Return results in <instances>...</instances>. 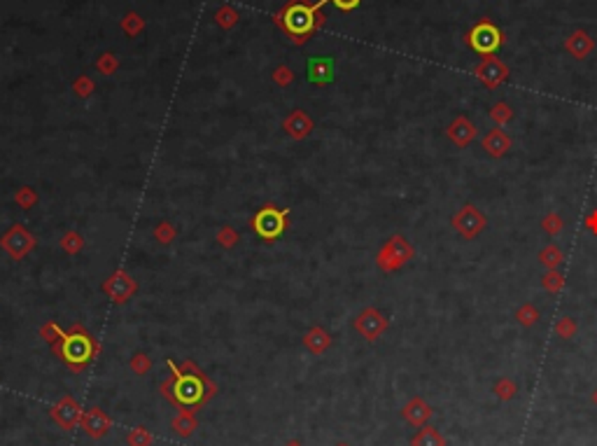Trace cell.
<instances>
[{"mask_svg":"<svg viewBox=\"0 0 597 446\" xmlns=\"http://www.w3.org/2000/svg\"><path fill=\"white\" fill-rule=\"evenodd\" d=\"M166 365L170 369V379L161 383V395L173 407L196 412L217 392V386L208 379V374H203V369L194 362L187 360L177 367L173 360H168Z\"/></svg>","mask_w":597,"mask_h":446,"instance_id":"cell-1","label":"cell"},{"mask_svg":"<svg viewBox=\"0 0 597 446\" xmlns=\"http://www.w3.org/2000/svg\"><path fill=\"white\" fill-rule=\"evenodd\" d=\"M100 344L89 334L82 325H73L70 332L63 334V339L54 344V353L61 362L73 369V372H82L93 357L98 355Z\"/></svg>","mask_w":597,"mask_h":446,"instance_id":"cell-2","label":"cell"},{"mask_svg":"<svg viewBox=\"0 0 597 446\" xmlns=\"http://www.w3.org/2000/svg\"><path fill=\"white\" fill-rule=\"evenodd\" d=\"M413 255H416V250H413V245L409 243V238L401 236V234H394V236L387 238L385 243H383V248L378 250L376 264L381 271L392 274V271L404 269L406 264L413 260Z\"/></svg>","mask_w":597,"mask_h":446,"instance_id":"cell-3","label":"cell"},{"mask_svg":"<svg viewBox=\"0 0 597 446\" xmlns=\"http://www.w3.org/2000/svg\"><path fill=\"white\" fill-rule=\"evenodd\" d=\"M451 225L464 241H474L481 236L483 229L488 227V218L478 210V206H474V203H464V206L453 215Z\"/></svg>","mask_w":597,"mask_h":446,"instance_id":"cell-4","label":"cell"},{"mask_svg":"<svg viewBox=\"0 0 597 446\" xmlns=\"http://www.w3.org/2000/svg\"><path fill=\"white\" fill-rule=\"evenodd\" d=\"M315 23H317L315 10L304 3H294L282 12V26H285L287 33L297 35V38L308 35L313 28H315Z\"/></svg>","mask_w":597,"mask_h":446,"instance_id":"cell-5","label":"cell"},{"mask_svg":"<svg viewBox=\"0 0 597 446\" xmlns=\"http://www.w3.org/2000/svg\"><path fill=\"white\" fill-rule=\"evenodd\" d=\"M287 215L289 210H278L275 206H264L259 213L252 218V227H255V232L259 234L262 238L266 241H273L280 236L282 232H285V222H287Z\"/></svg>","mask_w":597,"mask_h":446,"instance_id":"cell-6","label":"cell"},{"mask_svg":"<svg viewBox=\"0 0 597 446\" xmlns=\"http://www.w3.org/2000/svg\"><path fill=\"white\" fill-rule=\"evenodd\" d=\"M0 248L8 252L12 260H23L35 248V236L23 225H14L3 234Z\"/></svg>","mask_w":597,"mask_h":446,"instance_id":"cell-7","label":"cell"},{"mask_svg":"<svg viewBox=\"0 0 597 446\" xmlns=\"http://www.w3.org/2000/svg\"><path fill=\"white\" fill-rule=\"evenodd\" d=\"M469 45L476 54H483V56H490L502 47V31L495 23L490 21H481L471 28L469 33Z\"/></svg>","mask_w":597,"mask_h":446,"instance_id":"cell-8","label":"cell"},{"mask_svg":"<svg viewBox=\"0 0 597 446\" xmlns=\"http://www.w3.org/2000/svg\"><path fill=\"white\" fill-rule=\"evenodd\" d=\"M387 325H390V320L374 306L364 309L362 313L354 318V330H357L359 337H364L366 342H376L378 337H383V332L387 330Z\"/></svg>","mask_w":597,"mask_h":446,"instance_id":"cell-9","label":"cell"},{"mask_svg":"<svg viewBox=\"0 0 597 446\" xmlns=\"http://www.w3.org/2000/svg\"><path fill=\"white\" fill-rule=\"evenodd\" d=\"M82 414H85V412H82L78 400H75V397H70V395L56 400L54 404H52V409H49L52 421H54L58 427H63V430H73V427H78L80 421H82Z\"/></svg>","mask_w":597,"mask_h":446,"instance_id":"cell-10","label":"cell"},{"mask_svg":"<svg viewBox=\"0 0 597 446\" xmlns=\"http://www.w3.org/2000/svg\"><path fill=\"white\" fill-rule=\"evenodd\" d=\"M80 427L85 430V435H89L91 439H103L112 430V419L103 412V409L91 407L82 414Z\"/></svg>","mask_w":597,"mask_h":446,"instance_id":"cell-11","label":"cell"},{"mask_svg":"<svg viewBox=\"0 0 597 446\" xmlns=\"http://www.w3.org/2000/svg\"><path fill=\"white\" fill-rule=\"evenodd\" d=\"M446 138L451 140L453 145H458V148H466V145H471L478 138V129L474 122L466 120V117H455L446 129Z\"/></svg>","mask_w":597,"mask_h":446,"instance_id":"cell-12","label":"cell"},{"mask_svg":"<svg viewBox=\"0 0 597 446\" xmlns=\"http://www.w3.org/2000/svg\"><path fill=\"white\" fill-rule=\"evenodd\" d=\"M511 148H513V138L506 131H502L499 126L490 129L486 136L481 138V150L486 152L488 157H493V159H502Z\"/></svg>","mask_w":597,"mask_h":446,"instance_id":"cell-13","label":"cell"},{"mask_svg":"<svg viewBox=\"0 0 597 446\" xmlns=\"http://www.w3.org/2000/svg\"><path fill=\"white\" fill-rule=\"evenodd\" d=\"M103 290L108 292L112 302L124 304V302H126V299L135 292V283H133L131 276H128L126 271H122V269H120V271H115L108 280H105Z\"/></svg>","mask_w":597,"mask_h":446,"instance_id":"cell-14","label":"cell"},{"mask_svg":"<svg viewBox=\"0 0 597 446\" xmlns=\"http://www.w3.org/2000/svg\"><path fill=\"white\" fill-rule=\"evenodd\" d=\"M401 416H404V421L413 427H425L431 421V416H434V409L429 407L427 402L423 400V397H411L409 402L401 407Z\"/></svg>","mask_w":597,"mask_h":446,"instance_id":"cell-15","label":"cell"},{"mask_svg":"<svg viewBox=\"0 0 597 446\" xmlns=\"http://www.w3.org/2000/svg\"><path fill=\"white\" fill-rule=\"evenodd\" d=\"M285 131H287L289 138L304 140L313 131V120L304 113V110H294V113L285 120Z\"/></svg>","mask_w":597,"mask_h":446,"instance_id":"cell-16","label":"cell"},{"mask_svg":"<svg viewBox=\"0 0 597 446\" xmlns=\"http://www.w3.org/2000/svg\"><path fill=\"white\" fill-rule=\"evenodd\" d=\"M476 75H478V80H481L483 85L497 87L499 82L506 80V68L502 66L497 58H488V61H483L481 66L476 68Z\"/></svg>","mask_w":597,"mask_h":446,"instance_id":"cell-17","label":"cell"},{"mask_svg":"<svg viewBox=\"0 0 597 446\" xmlns=\"http://www.w3.org/2000/svg\"><path fill=\"white\" fill-rule=\"evenodd\" d=\"M170 427H173V432H175L177 437L187 439V437H192L194 432H196L199 419H196V414L189 412V409H180V414H177L175 419L170 421Z\"/></svg>","mask_w":597,"mask_h":446,"instance_id":"cell-18","label":"cell"},{"mask_svg":"<svg viewBox=\"0 0 597 446\" xmlns=\"http://www.w3.org/2000/svg\"><path fill=\"white\" fill-rule=\"evenodd\" d=\"M304 346L311 353L322 355L324 350L332 346V337H329V332L322 330V327H311V330L304 334Z\"/></svg>","mask_w":597,"mask_h":446,"instance_id":"cell-19","label":"cell"},{"mask_svg":"<svg viewBox=\"0 0 597 446\" xmlns=\"http://www.w3.org/2000/svg\"><path fill=\"white\" fill-rule=\"evenodd\" d=\"M411 446H448V439L443 437L441 430H436V427L431 425H425L413 435Z\"/></svg>","mask_w":597,"mask_h":446,"instance_id":"cell-20","label":"cell"},{"mask_svg":"<svg viewBox=\"0 0 597 446\" xmlns=\"http://www.w3.org/2000/svg\"><path fill=\"white\" fill-rule=\"evenodd\" d=\"M308 78L317 85H324V82H332L334 78V63L329 58H313L308 63Z\"/></svg>","mask_w":597,"mask_h":446,"instance_id":"cell-21","label":"cell"},{"mask_svg":"<svg viewBox=\"0 0 597 446\" xmlns=\"http://www.w3.org/2000/svg\"><path fill=\"white\" fill-rule=\"evenodd\" d=\"M537 260H539V264L546 271H551V269H560L565 262V252L560 250V245L555 243H548L543 245V248L539 250V255H537Z\"/></svg>","mask_w":597,"mask_h":446,"instance_id":"cell-22","label":"cell"},{"mask_svg":"<svg viewBox=\"0 0 597 446\" xmlns=\"http://www.w3.org/2000/svg\"><path fill=\"white\" fill-rule=\"evenodd\" d=\"M493 392H495V397H497L499 402H511L513 397L518 395V386H516V381H513L511 377H502V379L495 381Z\"/></svg>","mask_w":597,"mask_h":446,"instance_id":"cell-23","label":"cell"},{"mask_svg":"<svg viewBox=\"0 0 597 446\" xmlns=\"http://www.w3.org/2000/svg\"><path fill=\"white\" fill-rule=\"evenodd\" d=\"M541 287L548 292V295H558V292H563L565 274L560 271V269H551V271H546L541 276Z\"/></svg>","mask_w":597,"mask_h":446,"instance_id":"cell-24","label":"cell"},{"mask_svg":"<svg viewBox=\"0 0 597 446\" xmlns=\"http://www.w3.org/2000/svg\"><path fill=\"white\" fill-rule=\"evenodd\" d=\"M539 318H541L539 309H537L534 304H530V302H525L523 306L516 309V320H518V325H523V327L537 325V322H539Z\"/></svg>","mask_w":597,"mask_h":446,"instance_id":"cell-25","label":"cell"},{"mask_svg":"<svg viewBox=\"0 0 597 446\" xmlns=\"http://www.w3.org/2000/svg\"><path fill=\"white\" fill-rule=\"evenodd\" d=\"M541 229L548 234V236H558L560 232L565 229V220L560 213H555V210H551V213H546L541 218Z\"/></svg>","mask_w":597,"mask_h":446,"instance_id":"cell-26","label":"cell"},{"mask_svg":"<svg viewBox=\"0 0 597 446\" xmlns=\"http://www.w3.org/2000/svg\"><path fill=\"white\" fill-rule=\"evenodd\" d=\"M576 320L570 318V315H565V318H560L558 322H555V334H558L560 339H565V342H570V339L576 337Z\"/></svg>","mask_w":597,"mask_h":446,"instance_id":"cell-27","label":"cell"},{"mask_svg":"<svg viewBox=\"0 0 597 446\" xmlns=\"http://www.w3.org/2000/svg\"><path fill=\"white\" fill-rule=\"evenodd\" d=\"M490 120H493L497 126L509 124V122L513 120V110H511V105H506V103H497V105H493V110H490Z\"/></svg>","mask_w":597,"mask_h":446,"instance_id":"cell-28","label":"cell"},{"mask_svg":"<svg viewBox=\"0 0 597 446\" xmlns=\"http://www.w3.org/2000/svg\"><path fill=\"white\" fill-rule=\"evenodd\" d=\"M126 444L128 446H152V432L147 430V427H133L131 432H128L126 437Z\"/></svg>","mask_w":597,"mask_h":446,"instance_id":"cell-29","label":"cell"},{"mask_svg":"<svg viewBox=\"0 0 597 446\" xmlns=\"http://www.w3.org/2000/svg\"><path fill=\"white\" fill-rule=\"evenodd\" d=\"M128 367H131L133 374H138V377H145L147 372L152 369V360L147 353H133L131 355V362H128Z\"/></svg>","mask_w":597,"mask_h":446,"instance_id":"cell-30","label":"cell"},{"mask_svg":"<svg viewBox=\"0 0 597 446\" xmlns=\"http://www.w3.org/2000/svg\"><path fill=\"white\" fill-rule=\"evenodd\" d=\"M61 248L70 252V255H75V252H80L82 248H85V238H82L78 232H66L61 238Z\"/></svg>","mask_w":597,"mask_h":446,"instance_id":"cell-31","label":"cell"},{"mask_svg":"<svg viewBox=\"0 0 597 446\" xmlns=\"http://www.w3.org/2000/svg\"><path fill=\"white\" fill-rule=\"evenodd\" d=\"M63 334H66V332H63L61 327L56 325V322H47V325H43V327H40V337H43V342L52 344V346L61 342V339H63Z\"/></svg>","mask_w":597,"mask_h":446,"instance_id":"cell-32","label":"cell"},{"mask_svg":"<svg viewBox=\"0 0 597 446\" xmlns=\"http://www.w3.org/2000/svg\"><path fill=\"white\" fill-rule=\"evenodd\" d=\"M14 201L19 203L21 208H33L38 203V194H35L33 187H19L14 194Z\"/></svg>","mask_w":597,"mask_h":446,"instance_id":"cell-33","label":"cell"},{"mask_svg":"<svg viewBox=\"0 0 597 446\" xmlns=\"http://www.w3.org/2000/svg\"><path fill=\"white\" fill-rule=\"evenodd\" d=\"M155 238L159 241V243H170V241L175 238V229H173V225H170V222H161V225H159L157 229H155Z\"/></svg>","mask_w":597,"mask_h":446,"instance_id":"cell-34","label":"cell"},{"mask_svg":"<svg viewBox=\"0 0 597 446\" xmlns=\"http://www.w3.org/2000/svg\"><path fill=\"white\" fill-rule=\"evenodd\" d=\"M217 243H222L224 248H232V245L238 243V232L232 227H222L220 234H217Z\"/></svg>","mask_w":597,"mask_h":446,"instance_id":"cell-35","label":"cell"},{"mask_svg":"<svg viewBox=\"0 0 597 446\" xmlns=\"http://www.w3.org/2000/svg\"><path fill=\"white\" fill-rule=\"evenodd\" d=\"M572 49H574V54L578 56V58H583V54H586V52L590 49V43H588V38L583 33H576L574 35V40H572Z\"/></svg>","mask_w":597,"mask_h":446,"instance_id":"cell-36","label":"cell"},{"mask_svg":"<svg viewBox=\"0 0 597 446\" xmlns=\"http://www.w3.org/2000/svg\"><path fill=\"white\" fill-rule=\"evenodd\" d=\"M583 225H586V229L593 236H597V208H593L590 213L586 215V220H583Z\"/></svg>","mask_w":597,"mask_h":446,"instance_id":"cell-37","label":"cell"},{"mask_svg":"<svg viewBox=\"0 0 597 446\" xmlns=\"http://www.w3.org/2000/svg\"><path fill=\"white\" fill-rule=\"evenodd\" d=\"M75 89H78L80 96H89L93 89V85H91V80H78L75 82Z\"/></svg>","mask_w":597,"mask_h":446,"instance_id":"cell-38","label":"cell"},{"mask_svg":"<svg viewBox=\"0 0 597 446\" xmlns=\"http://www.w3.org/2000/svg\"><path fill=\"white\" fill-rule=\"evenodd\" d=\"M332 3L336 5V8L339 10H346V12H350V10H354L357 8L359 3H362V0H332Z\"/></svg>","mask_w":597,"mask_h":446,"instance_id":"cell-39","label":"cell"},{"mask_svg":"<svg viewBox=\"0 0 597 446\" xmlns=\"http://www.w3.org/2000/svg\"><path fill=\"white\" fill-rule=\"evenodd\" d=\"M275 80L280 82V85H287V82H292V70H287V68H278Z\"/></svg>","mask_w":597,"mask_h":446,"instance_id":"cell-40","label":"cell"},{"mask_svg":"<svg viewBox=\"0 0 597 446\" xmlns=\"http://www.w3.org/2000/svg\"><path fill=\"white\" fill-rule=\"evenodd\" d=\"M112 68H115V58H110V54L98 61V70H103V73H110Z\"/></svg>","mask_w":597,"mask_h":446,"instance_id":"cell-41","label":"cell"},{"mask_svg":"<svg viewBox=\"0 0 597 446\" xmlns=\"http://www.w3.org/2000/svg\"><path fill=\"white\" fill-rule=\"evenodd\" d=\"M220 21L224 23V26H229V23H234V21H236V12H234V14H232V12H229V10L220 12Z\"/></svg>","mask_w":597,"mask_h":446,"instance_id":"cell-42","label":"cell"},{"mask_svg":"<svg viewBox=\"0 0 597 446\" xmlns=\"http://www.w3.org/2000/svg\"><path fill=\"white\" fill-rule=\"evenodd\" d=\"M138 26L143 28V21H140L138 16H128V21H126V28H128V31H131V33H133V31H138Z\"/></svg>","mask_w":597,"mask_h":446,"instance_id":"cell-43","label":"cell"},{"mask_svg":"<svg viewBox=\"0 0 597 446\" xmlns=\"http://www.w3.org/2000/svg\"><path fill=\"white\" fill-rule=\"evenodd\" d=\"M285 446H304V444H301L299 439H289V442H287Z\"/></svg>","mask_w":597,"mask_h":446,"instance_id":"cell-44","label":"cell"},{"mask_svg":"<svg viewBox=\"0 0 597 446\" xmlns=\"http://www.w3.org/2000/svg\"><path fill=\"white\" fill-rule=\"evenodd\" d=\"M590 402H593V404H595V407H597V388L593 390V395H590Z\"/></svg>","mask_w":597,"mask_h":446,"instance_id":"cell-45","label":"cell"},{"mask_svg":"<svg viewBox=\"0 0 597 446\" xmlns=\"http://www.w3.org/2000/svg\"><path fill=\"white\" fill-rule=\"evenodd\" d=\"M336 446H350V444H348V442H339V444H336Z\"/></svg>","mask_w":597,"mask_h":446,"instance_id":"cell-46","label":"cell"}]
</instances>
